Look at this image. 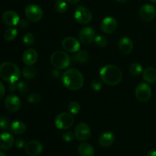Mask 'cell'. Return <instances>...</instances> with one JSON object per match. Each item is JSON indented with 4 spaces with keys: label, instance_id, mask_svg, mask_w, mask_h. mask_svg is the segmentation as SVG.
Segmentation results:
<instances>
[{
    "label": "cell",
    "instance_id": "37",
    "mask_svg": "<svg viewBox=\"0 0 156 156\" xmlns=\"http://www.w3.org/2000/svg\"><path fill=\"white\" fill-rule=\"evenodd\" d=\"M25 141H24V139L22 138H18V140L15 141V146L18 149H23L25 146Z\"/></svg>",
    "mask_w": 156,
    "mask_h": 156
},
{
    "label": "cell",
    "instance_id": "45",
    "mask_svg": "<svg viewBox=\"0 0 156 156\" xmlns=\"http://www.w3.org/2000/svg\"><path fill=\"white\" fill-rule=\"evenodd\" d=\"M0 156H6V155L4 153V152H2V151H0Z\"/></svg>",
    "mask_w": 156,
    "mask_h": 156
},
{
    "label": "cell",
    "instance_id": "22",
    "mask_svg": "<svg viewBox=\"0 0 156 156\" xmlns=\"http://www.w3.org/2000/svg\"><path fill=\"white\" fill-rule=\"evenodd\" d=\"M10 129L12 133H13L15 135H21L25 133L27 127H26L25 123H23L22 121L16 120L11 124Z\"/></svg>",
    "mask_w": 156,
    "mask_h": 156
},
{
    "label": "cell",
    "instance_id": "27",
    "mask_svg": "<svg viewBox=\"0 0 156 156\" xmlns=\"http://www.w3.org/2000/svg\"><path fill=\"white\" fill-rule=\"evenodd\" d=\"M68 110L69 113L73 115H76L80 112V105L77 101H71L68 105Z\"/></svg>",
    "mask_w": 156,
    "mask_h": 156
},
{
    "label": "cell",
    "instance_id": "14",
    "mask_svg": "<svg viewBox=\"0 0 156 156\" xmlns=\"http://www.w3.org/2000/svg\"><path fill=\"white\" fill-rule=\"evenodd\" d=\"M2 20L5 25L9 27H14L19 24V15L12 10H8L2 14Z\"/></svg>",
    "mask_w": 156,
    "mask_h": 156
},
{
    "label": "cell",
    "instance_id": "40",
    "mask_svg": "<svg viewBox=\"0 0 156 156\" xmlns=\"http://www.w3.org/2000/svg\"><path fill=\"white\" fill-rule=\"evenodd\" d=\"M9 89L10 91H15L17 89V85L15 83H9Z\"/></svg>",
    "mask_w": 156,
    "mask_h": 156
},
{
    "label": "cell",
    "instance_id": "42",
    "mask_svg": "<svg viewBox=\"0 0 156 156\" xmlns=\"http://www.w3.org/2000/svg\"><path fill=\"white\" fill-rule=\"evenodd\" d=\"M52 72H53V76H54V77L57 78L58 76H59V73L58 70H53V71H52Z\"/></svg>",
    "mask_w": 156,
    "mask_h": 156
},
{
    "label": "cell",
    "instance_id": "16",
    "mask_svg": "<svg viewBox=\"0 0 156 156\" xmlns=\"http://www.w3.org/2000/svg\"><path fill=\"white\" fill-rule=\"evenodd\" d=\"M25 152L30 156H38L43 151V146L40 142L32 140L26 143L24 146Z\"/></svg>",
    "mask_w": 156,
    "mask_h": 156
},
{
    "label": "cell",
    "instance_id": "23",
    "mask_svg": "<svg viewBox=\"0 0 156 156\" xmlns=\"http://www.w3.org/2000/svg\"><path fill=\"white\" fill-rule=\"evenodd\" d=\"M143 78L147 83H154L156 82V69L153 67H147L143 71Z\"/></svg>",
    "mask_w": 156,
    "mask_h": 156
},
{
    "label": "cell",
    "instance_id": "18",
    "mask_svg": "<svg viewBox=\"0 0 156 156\" xmlns=\"http://www.w3.org/2000/svg\"><path fill=\"white\" fill-rule=\"evenodd\" d=\"M38 59L37 52L34 49H27L24 52L22 55L23 62L26 66H33L36 63Z\"/></svg>",
    "mask_w": 156,
    "mask_h": 156
},
{
    "label": "cell",
    "instance_id": "29",
    "mask_svg": "<svg viewBox=\"0 0 156 156\" xmlns=\"http://www.w3.org/2000/svg\"><path fill=\"white\" fill-rule=\"evenodd\" d=\"M10 120L6 116H0V129L2 130H7L11 126Z\"/></svg>",
    "mask_w": 156,
    "mask_h": 156
},
{
    "label": "cell",
    "instance_id": "41",
    "mask_svg": "<svg viewBox=\"0 0 156 156\" xmlns=\"http://www.w3.org/2000/svg\"><path fill=\"white\" fill-rule=\"evenodd\" d=\"M147 156H156V150L155 149H151L148 152Z\"/></svg>",
    "mask_w": 156,
    "mask_h": 156
},
{
    "label": "cell",
    "instance_id": "28",
    "mask_svg": "<svg viewBox=\"0 0 156 156\" xmlns=\"http://www.w3.org/2000/svg\"><path fill=\"white\" fill-rule=\"evenodd\" d=\"M54 7L59 13H64L66 12L68 9V5L64 0H57L55 3Z\"/></svg>",
    "mask_w": 156,
    "mask_h": 156
},
{
    "label": "cell",
    "instance_id": "39",
    "mask_svg": "<svg viewBox=\"0 0 156 156\" xmlns=\"http://www.w3.org/2000/svg\"><path fill=\"white\" fill-rule=\"evenodd\" d=\"M19 24L21 27H24V28L27 27V25H28V24H27V21H26V20H20L19 24Z\"/></svg>",
    "mask_w": 156,
    "mask_h": 156
},
{
    "label": "cell",
    "instance_id": "35",
    "mask_svg": "<svg viewBox=\"0 0 156 156\" xmlns=\"http://www.w3.org/2000/svg\"><path fill=\"white\" fill-rule=\"evenodd\" d=\"M41 101V95L37 93H32L27 97V101L30 104H37Z\"/></svg>",
    "mask_w": 156,
    "mask_h": 156
},
{
    "label": "cell",
    "instance_id": "33",
    "mask_svg": "<svg viewBox=\"0 0 156 156\" xmlns=\"http://www.w3.org/2000/svg\"><path fill=\"white\" fill-rule=\"evenodd\" d=\"M91 88H92L94 91H99L101 89L102 87H103V83H102V82L101 80H99V79H95L91 82Z\"/></svg>",
    "mask_w": 156,
    "mask_h": 156
},
{
    "label": "cell",
    "instance_id": "43",
    "mask_svg": "<svg viewBox=\"0 0 156 156\" xmlns=\"http://www.w3.org/2000/svg\"><path fill=\"white\" fill-rule=\"evenodd\" d=\"M66 1L68 2L71 3V4H76V3L79 2L80 0H66Z\"/></svg>",
    "mask_w": 156,
    "mask_h": 156
},
{
    "label": "cell",
    "instance_id": "46",
    "mask_svg": "<svg viewBox=\"0 0 156 156\" xmlns=\"http://www.w3.org/2000/svg\"><path fill=\"white\" fill-rule=\"evenodd\" d=\"M151 2H156V0H150Z\"/></svg>",
    "mask_w": 156,
    "mask_h": 156
},
{
    "label": "cell",
    "instance_id": "2",
    "mask_svg": "<svg viewBox=\"0 0 156 156\" xmlns=\"http://www.w3.org/2000/svg\"><path fill=\"white\" fill-rule=\"evenodd\" d=\"M100 78L108 85H117L122 81L123 74L120 69L114 65H106L101 69Z\"/></svg>",
    "mask_w": 156,
    "mask_h": 156
},
{
    "label": "cell",
    "instance_id": "10",
    "mask_svg": "<svg viewBox=\"0 0 156 156\" xmlns=\"http://www.w3.org/2000/svg\"><path fill=\"white\" fill-rule=\"evenodd\" d=\"M95 31L91 27H85L79 33V38L81 42L85 45L92 44L95 39Z\"/></svg>",
    "mask_w": 156,
    "mask_h": 156
},
{
    "label": "cell",
    "instance_id": "36",
    "mask_svg": "<svg viewBox=\"0 0 156 156\" xmlns=\"http://www.w3.org/2000/svg\"><path fill=\"white\" fill-rule=\"evenodd\" d=\"M62 137L64 141L66 142V143H70V142L74 140L75 133L70 132V131H66V132L63 133Z\"/></svg>",
    "mask_w": 156,
    "mask_h": 156
},
{
    "label": "cell",
    "instance_id": "25",
    "mask_svg": "<svg viewBox=\"0 0 156 156\" xmlns=\"http://www.w3.org/2000/svg\"><path fill=\"white\" fill-rule=\"evenodd\" d=\"M23 77L26 79H32L36 76V69L32 66H26L22 70Z\"/></svg>",
    "mask_w": 156,
    "mask_h": 156
},
{
    "label": "cell",
    "instance_id": "12",
    "mask_svg": "<svg viewBox=\"0 0 156 156\" xmlns=\"http://www.w3.org/2000/svg\"><path fill=\"white\" fill-rule=\"evenodd\" d=\"M62 47L68 53H75L79 52L80 49V43L76 38L68 37L62 41Z\"/></svg>",
    "mask_w": 156,
    "mask_h": 156
},
{
    "label": "cell",
    "instance_id": "11",
    "mask_svg": "<svg viewBox=\"0 0 156 156\" xmlns=\"http://www.w3.org/2000/svg\"><path fill=\"white\" fill-rule=\"evenodd\" d=\"M156 11L155 7L152 5H143L140 9V16L141 19L145 22L152 21L155 18Z\"/></svg>",
    "mask_w": 156,
    "mask_h": 156
},
{
    "label": "cell",
    "instance_id": "21",
    "mask_svg": "<svg viewBox=\"0 0 156 156\" xmlns=\"http://www.w3.org/2000/svg\"><path fill=\"white\" fill-rule=\"evenodd\" d=\"M78 152L81 156H94V149L91 145L88 143H81L78 148Z\"/></svg>",
    "mask_w": 156,
    "mask_h": 156
},
{
    "label": "cell",
    "instance_id": "9",
    "mask_svg": "<svg viewBox=\"0 0 156 156\" xmlns=\"http://www.w3.org/2000/svg\"><path fill=\"white\" fill-rule=\"evenodd\" d=\"M74 133L77 140L81 142L86 141L91 136V129L86 123H80L75 128Z\"/></svg>",
    "mask_w": 156,
    "mask_h": 156
},
{
    "label": "cell",
    "instance_id": "44",
    "mask_svg": "<svg viewBox=\"0 0 156 156\" xmlns=\"http://www.w3.org/2000/svg\"><path fill=\"white\" fill-rule=\"evenodd\" d=\"M116 1L118 2H120V3H125V2H126L128 0H116Z\"/></svg>",
    "mask_w": 156,
    "mask_h": 156
},
{
    "label": "cell",
    "instance_id": "26",
    "mask_svg": "<svg viewBox=\"0 0 156 156\" xmlns=\"http://www.w3.org/2000/svg\"><path fill=\"white\" fill-rule=\"evenodd\" d=\"M129 72L134 76H138L143 72V66L138 62H133L129 66Z\"/></svg>",
    "mask_w": 156,
    "mask_h": 156
},
{
    "label": "cell",
    "instance_id": "30",
    "mask_svg": "<svg viewBox=\"0 0 156 156\" xmlns=\"http://www.w3.org/2000/svg\"><path fill=\"white\" fill-rule=\"evenodd\" d=\"M75 57H76V59H77L78 62L83 63V62H86L88 60L89 56H88V53L86 51L82 50V51L77 52V54L76 55Z\"/></svg>",
    "mask_w": 156,
    "mask_h": 156
},
{
    "label": "cell",
    "instance_id": "4",
    "mask_svg": "<svg viewBox=\"0 0 156 156\" xmlns=\"http://www.w3.org/2000/svg\"><path fill=\"white\" fill-rule=\"evenodd\" d=\"M50 62L52 66L57 69H65L71 63V58L66 52L57 50L52 53L50 56Z\"/></svg>",
    "mask_w": 156,
    "mask_h": 156
},
{
    "label": "cell",
    "instance_id": "34",
    "mask_svg": "<svg viewBox=\"0 0 156 156\" xmlns=\"http://www.w3.org/2000/svg\"><path fill=\"white\" fill-rule=\"evenodd\" d=\"M17 88L21 94H26L28 91V85L26 82H20L17 84Z\"/></svg>",
    "mask_w": 156,
    "mask_h": 156
},
{
    "label": "cell",
    "instance_id": "17",
    "mask_svg": "<svg viewBox=\"0 0 156 156\" xmlns=\"http://www.w3.org/2000/svg\"><path fill=\"white\" fill-rule=\"evenodd\" d=\"M15 143V139L13 136L7 132L0 134V149L9 150L13 146Z\"/></svg>",
    "mask_w": 156,
    "mask_h": 156
},
{
    "label": "cell",
    "instance_id": "24",
    "mask_svg": "<svg viewBox=\"0 0 156 156\" xmlns=\"http://www.w3.org/2000/svg\"><path fill=\"white\" fill-rule=\"evenodd\" d=\"M18 30L15 27H9L4 31L3 36L7 41H12L18 36Z\"/></svg>",
    "mask_w": 156,
    "mask_h": 156
},
{
    "label": "cell",
    "instance_id": "32",
    "mask_svg": "<svg viewBox=\"0 0 156 156\" xmlns=\"http://www.w3.org/2000/svg\"><path fill=\"white\" fill-rule=\"evenodd\" d=\"M34 35L32 33L28 32V33L25 34V35H24V37H23V42H24V44H25V45L31 46L33 45L34 43Z\"/></svg>",
    "mask_w": 156,
    "mask_h": 156
},
{
    "label": "cell",
    "instance_id": "1",
    "mask_svg": "<svg viewBox=\"0 0 156 156\" xmlns=\"http://www.w3.org/2000/svg\"><path fill=\"white\" fill-rule=\"evenodd\" d=\"M62 83L67 89L78 91L84 85V78L79 70L75 68H70L64 72L61 77Z\"/></svg>",
    "mask_w": 156,
    "mask_h": 156
},
{
    "label": "cell",
    "instance_id": "13",
    "mask_svg": "<svg viewBox=\"0 0 156 156\" xmlns=\"http://www.w3.org/2000/svg\"><path fill=\"white\" fill-rule=\"evenodd\" d=\"M21 106V100L15 94H9L5 99V107L10 112H16L20 109Z\"/></svg>",
    "mask_w": 156,
    "mask_h": 156
},
{
    "label": "cell",
    "instance_id": "38",
    "mask_svg": "<svg viewBox=\"0 0 156 156\" xmlns=\"http://www.w3.org/2000/svg\"><path fill=\"white\" fill-rule=\"evenodd\" d=\"M5 93V88L4 85L0 82V100L4 97Z\"/></svg>",
    "mask_w": 156,
    "mask_h": 156
},
{
    "label": "cell",
    "instance_id": "3",
    "mask_svg": "<svg viewBox=\"0 0 156 156\" xmlns=\"http://www.w3.org/2000/svg\"><path fill=\"white\" fill-rule=\"evenodd\" d=\"M21 76V70L16 64L5 62L0 65V77L9 83H15Z\"/></svg>",
    "mask_w": 156,
    "mask_h": 156
},
{
    "label": "cell",
    "instance_id": "5",
    "mask_svg": "<svg viewBox=\"0 0 156 156\" xmlns=\"http://www.w3.org/2000/svg\"><path fill=\"white\" fill-rule=\"evenodd\" d=\"M74 123V117L70 113H61L55 118V125L56 128L62 130L69 129Z\"/></svg>",
    "mask_w": 156,
    "mask_h": 156
},
{
    "label": "cell",
    "instance_id": "15",
    "mask_svg": "<svg viewBox=\"0 0 156 156\" xmlns=\"http://www.w3.org/2000/svg\"><path fill=\"white\" fill-rule=\"evenodd\" d=\"M117 21L114 17H105L101 23V30L105 34H111L117 29Z\"/></svg>",
    "mask_w": 156,
    "mask_h": 156
},
{
    "label": "cell",
    "instance_id": "6",
    "mask_svg": "<svg viewBox=\"0 0 156 156\" xmlns=\"http://www.w3.org/2000/svg\"><path fill=\"white\" fill-rule=\"evenodd\" d=\"M26 17L31 22H38L43 18L44 12L39 5L35 4L28 5L24 10Z\"/></svg>",
    "mask_w": 156,
    "mask_h": 156
},
{
    "label": "cell",
    "instance_id": "31",
    "mask_svg": "<svg viewBox=\"0 0 156 156\" xmlns=\"http://www.w3.org/2000/svg\"><path fill=\"white\" fill-rule=\"evenodd\" d=\"M94 43L100 47H105L108 45V38L103 35H98L95 37L94 39Z\"/></svg>",
    "mask_w": 156,
    "mask_h": 156
},
{
    "label": "cell",
    "instance_id": "7",
    "mask_svg": "<svg viewBox=\"0 0 156 156\" xmlns=\"http://www.w3.org/2000/svg\"><path fill=\"white\" fill-rule=\"evenodd\" d=\"M135 94L137 100L140 102H146L152 96V88L149 84L141 82L136 88Z\"/></svg>",
    "mask_w": 156,
    "mask_h": 156
},
{
    "label": "cell",
    "instance_id": "8",
    "mask_svg": "<svg viewBox=\"0 0 156 156\" xmlns=\"http://www.w3.org/2000/svg\"><path fill=\"white\" fill-rule=\"evenodd\" d=\"M76 21L82 24H87L92 20V14L91 11L85 7H78L74 14Z\"/></svg>",
    "mask_w": 156,
    "mask_h": 156
},
{
    "label": "cell",
    "instance_id": "20",
    "mask_svg": "<svg viewBox=\"0 0 156 156\" xmlns=\"http://www.w3.org/2000/svg\"><path fill=\"white\" fill-rule=\"evenodd\" d=\"M115 141V135L112 132H105L99 137L98 143L101 147H109Z\"/></svg>",
    "mask_w": 156,
    "mask_h": 156
},
{
    "label": "cell",
    "instance_id": "19",
    "mask_svg": "<svg viewBox=\"0 0 156 156\" xmlns=\"http://www.w3.org/2000/svg\"><path fill=\"white\" fill-rule=\"evenodd\" d=\"M119 49L123 54H129L133 50V43L129 37H123L119 41Z\"/></svg>",
    "mask_w": 156,
    "mask_h": 156
}]
</instances>
